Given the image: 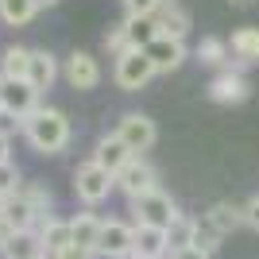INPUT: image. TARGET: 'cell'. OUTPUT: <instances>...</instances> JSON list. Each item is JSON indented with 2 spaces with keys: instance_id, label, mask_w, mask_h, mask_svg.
Here are the masks:
<instances>
[{
  "instance_id": "1",
  "label": "cell",
  "mask_w": 259,
  "mask_h": 259,
  "mask_svg": "<svg viewBox=\"0 0 259 259\" xmlns=\"http://www.w3.org/2000/svg\"><path fill=\"white\" fill-rule=\"evenodd\" d=\"M20 132L39 155H58V151L70 147V120H66V112H58V108L39 105L31 116H23Z\"/></svg>"
},
{
  "instance_id": "2",
  "label": "cell",
  "mask_w": 259,
  "mask_h": 259,
  "mask_svg": "<svg viewBox=\"0 0 259 259\" xmlns=\"http://www.w3.org/2000/svg\"><path fill=\"white\" fill-rule=\"evenodd\" d=\"M116 190V174H108L101 162H81L74 170V194H77V201H85V205H101L108 194Z\"/></svg>"
},
{
  "instance_id": "3",
  "label": "cell",
  "mask_w": 259,
  "mask_h": 259,
  "mask_svg": "<svg viewBox=\"0 0 259 259\" xmlns=\"http://www.w3.org/2000/svg\"><path fill=\"white\" fill-rule=\"evenodd\" d=\"M39 97H43V93H39L27 77H4L0 74V112L23 120L39 108Z\"/></svg>"
},
{
  "instance_id": "4",
  "label": "cell",
  "mask_w": 259,
  "mask_h": 259,
  "mask_svg": "<svg viewBox=\"0 0 259 259\" xmlns=\"http://www.w3.org/2000/svg\"><path fill=\"white\" fill-rule=\"evenodd\" d=\"M151 77H155V66H151V58H147V51H140V47L124 51L116 58V66H112V81H116L120 89H128V93H140Z\"/></svg>"
},
{
  "instance_id": "5",
  "label": "cell",
  "mask_w": 259,
  "mask_h": 259,
  "mask_svg": "<svg viewBox=\"0 0 259 259\" xmlns=\"http://www.w3.org/2000/svg\"><path fill=\"white\" fill-rule=\"evenodd\" d=\"M205 93H209L213 105H244V101L251 97V81L244 77L240 66H225V70H217V74L209 77Z\"/></svg>"
},
{
  "instance_id": "6",
  "label": "cell",
  "mask_w": 259,
  "mask_h": 259,
  "mask_svg": "<svg viewBox=\"0 0 259 259\" xmlns=\"http://www.w3.org/2000/svg\"><path fill=\"white\" fill-rule=\"evenodd\" d=\"M132 217H136V225L170 228V225H174V217H178V205H174V197H170V194L151 190V194H143V197H132Z\"/></svg>"
},
{
  "instance_id": "7",
  "label": "cell",
  "mask_w": 259,
  "mask_h": 259,
  "mask_svg": "<svg viewBox=\"0 0 259 259\" xmlns=\"http://www.w3.org/2000/svg\"><path fill=\"white\" fill-rule=\"evenodd\" d=\"M116 190L124 197H143V194H151V190H159V174H155V166L143 155H132L124 166H120V174H116Z\"/></svg>"
},
{
  "instance_id": "8",
  "label": "cell",
  "mask_w": 259,
  "mask_h": 259,
  "mask_svg": "<svg viewBox=\"0 0 259 259\" xmlns=\"http://www.w3.org/2000/svg\"><path fill=\"white\" fill-rule=\"evenodd\" d=\"M116 136L132 147V155H143V151H151V147H155L159 128H155V120L143 116V112H124V116L116 120Z\"/></svg>"
},
{
  "instance_id": "9",
  "label": "cell",
  "mask_w": 259,
  "mask_h": 259,
  "mask_svg": "<svg viewBox=\"0 0 259 259\" xmlns=\"http://www.w3.org/2000/svg\"><path fill=\"white\" fill-rule=\"evenodd\" d=\"M132 244H136V225H124V221H105V228H101V244H97V255H105V259H132Z\"/></svg>"
},
{
  "instance_id": "10",
  "label": "cell",
  "mask_w": 259,
  "mask_h": 259,
  "mask_svg": "<svg viewBox=\"0 0 259 259\" xmlns=\"http://www.w3.org/2000/svg\"><path fill=\"white\" fill-rule=\"evenodd\" d=\"M143 51L151 58L155 74H170V70H178L186 62V39H174V35H155Z\"/></svg>"
},
{
  "instance_id": "11",
  "label": "cell",
  "mask_w": 259,
  "mask_h": 259,
  "mask_svg": "<svg viewBox=\"0 0 259 259\" xmlns=\"http://www.w3.org/2000/svg\"><path fill=\"white\" fill-rule=\"evenodd\" d=\"M62 77L74 89H97L101 85V62L89 51H74L66 58V66H62Z\"/></svg>"
},
{
  "instance_id": "12",
  "label": "cell",
  "mask_w": 259,
  "mask_h": 259,
  "mask_svg": "<svg viewBox=\"0 0 259 259\" xmlns=\"http://www.w3.org/2000/svg\"><path fill=\"white\" fill-rule=\"evenodd\" d=\"M166 255H170V240H166V228L136 225V244H132V259H166Z\"/></svg>"
},
{
  "instance_id": "13",
  "label": "cell",
  "mask_w": 259,
  "mask_h": 259,
  "mask_svg": "<svg viewBox=\"0 0 259 259\" xmlns=\"http://www.w3.org/2000/svg\"><path fill=\"white\" fill-rule=\"evenodd\" d=\"M151 20H155V27H159V35H174V39H186V35H190V12H182L178 0H162Z\"/></svg>"
},
{
  "instance_id": "14",
  "label": "cell",
  "mask_w": 259,
  "mask_h": 259,
  "mask_svg": "<svg viewBox=\"0 0 259 259\" xmlns=\"http://www.w3.org/2000/svg\"><path fill=\"white\" fill-rule=\"evenodd\" d=\"M39 232V244H43L47 255H62L66 248H74V232H70V221H58V217H47L43 225L35 228Z\"/></svg>"
},
{
  "instance_id": "15",
  "label": "cell",
  "mask_w": 259,
  "mask_h": 259,
  "mask_svg": "<svg viewBox=\"0 0 259 259\" xmlns=\"http://www.w3.org/2000/svg\"><path fill=\"white\" fill-rule=\"evenodd\" d=\"M128 159H132V147L120 140L116 132H112V136H101L97 147H93V162H101L108 174H120V166H124Z\"/></svg>"
},
{
  "instance_id": "16",
  "label": "cell",
  "mask_w": 259,
  "mask_h": 259,
  "mask_svg": "<svg viewBox=\"0 0 259 259\" xmlns=\"http://www.w3.org/2000/svg\"><path fill=\"white\" fill-rule=\"evenodd\" d=\"M205 225L213 228L217 236H232L244 225V205H236V201H213L205 213Z\"/></svg>"
},
{
  "instance_id": "17",
  "label": "cell",
  "mask_w": 259,
  "mask_h": 259,
  "mask_svg": "<svg viewBox=\"0 0 259 259\" xmlns=\"http://www.w3.org/2000/svg\"><path fill=\"white\" fill-rule=\"evenodd\" d=\"M228 51L236 66H259V27H236L228 35Z\"/></svg>"
},
{
  "instance_id": "18",
  "label": "cell",
  "mask_w": 259,
  "mask_h": 259,
  "mask_svg": "<svg viewBox=\"0 0 259 259\" xmlns=\"http://www.w3.org/2000/svg\"><path fill=\"white\" fill-rule=\"evenodd\" d=\"M58 58H54L51 51H31V66H27V81H31L39 93H47V89L58 81Z\"/></svg>"
},
{
  "instance_id": "19",
  "label": "cell",
  "mask_w": 259,
  "mask_h": 259,
  "mask_svg": "<svg viewBox=\"0 0 259 259\" xmlns=\"http://www.w3.org/2000/svg\"><path fill=\"white\" fill-rule=\"evenodd\" d=\"M0 217H4V221H8L16 232H23V228H39V213L27 205V197H23L20 190L4 197V209H0Z\"/></svg>"
},
{
  "instance_id": "20",
  "label": "cell",
  "mask_w": 259,
  "mask_h": 259,
  "mask_svg": "<svg viewBox=\"0 0 259 259\" xmlns=\"http://www.w3.org/2000/svg\"><path fill=\"white\" fill-rule=\"evenodd\" d=\"M101 228H105V221H101L97 213H77L74 221H70L74 244L85 248V251H93V255H97V244H101Z\"/></svg>"
},
{
  "instance_id": "21",
  "label": "cell",
  "mask_w": 259,
  "mask_h": 259,
  "mask_svg": "<svg viewBox=\"0 0 259 259\" xmlns=\"http://www.w3.org/2000/svg\"><path fill=\"white\" fill-rule=\"evenodd\" d=\"M194 54H197V62L213 66V70H225V66H232V62H228V58H232V51H228V39H217V35H205V39L194 47Z\"/></svg>"
},
{
  "instance_id": "22",
  "label": "cell",
  "mask_w": 259,
  "mask_h": 259,
  "mask_svg": "<svg viewBox=\"0 0 259 259\" xmlns=\"http://www.w3.org/2000/svg\"><path fill=\"white\" fill-rule=\"evenodd\" d=\"M197 232H201V221H194V217H186V213H178V217H174V225L166 228V240H170V251L194 248V244H197Z\"/></svg>"
},
{
  "instance_id": "23",
  "label": "cell",
  "mask_w": 259,
  "mask_h": 259,
  "mask_svg": "<svg viewBox=\"0 0 259 259\" xmlns=\"http://www.w3.org/2000/svg\"><path fill=\"white\" fill-rule=\"evenodd\" d=\"M43 251V244H39V232L35 228H23V232H16V236L8 240V248L0 251L4 259H31Z\"/></svg>"
},
{
  "instance_id": "24",
  "label": "cell",
  "mask_w": 259,
  "mask_h": 259,
  "mask_svg": "<svg viewBox=\"0 0 259 259\" xmlns=\"http://www.w3.org/2000/svg\"><path fill=\"white\" fill-rule=\"evenodd\" d=\"M35 12H39L35 0H0V20L8 27H27L35 20Z\"/></svg>"
},
{
  "instance_id": "25",
  "label": "cell",
  "mask_w": 259,
  "mask_h": 259,
  "mask_svg": "<svg viewBox=\"0 0 259 259\" xmlns=\"http://www.w3.org/2000/svg\"><path fill=\"white\" fill-rule=\"evenodd\" d=\"M27 66H31V51L27 47H8L4 58H0V74L4 77H27Z\"/></svg>"
},
{
  "instance_id": "26",
  "label": "cell",
  "mask_w": 259,
  "mask_h": 259,
  "mask_svg": "<svg viewBox=\"0 0 259 259\" xmlns=\"http://www.w3.org/2000/svg\"><path fill=\"white\" fill-rule=\"evenodd\" d=\"M20 194L27 197V205L39 213V225H43L47 217H51V190L43 182H20Z\"/></svg>"
},
{
  "instance_id": "27",
  "label": "cell",
  "mask_w": 259,
  "mask_h": 259,
  "mask_svg": "<svg viewBox=\"0 0 259 259\" xmlns=\"http://www.w3.org/2000/svg\"><path fill=\"white\" fill-rule=\"evenodd\" d=\"M124 27H128V35H132V47H147L155 39V35H159V27H155V20L151 16H128V20H124Z\"/></svg>"
},
{
  "instance_id": "28",
  "label": "cell",
  "mask_w": 259,
  "mask_h": 259,
  "mask_svg": "<svg viewBox=\"0 0 259 259\" xmlns=\"http://www.w3.org/2000/svg\"><path fill=\"white\" fill-rule=\"evenodd\" d=\"M105 51L112 54V58H120L124 51H132V35H128V27H124V23H116V27L105 35Z\"/></svg>"
},
{
  "instance_id": "29",
  "label": "cell",
  "mask_w": 259,
  "mask_h": 259,
  "mask_svg": "<svg viewBox=\"0 0 259 259\" xmlns=\"http://www.w3.org/2000/svg\"><path fill=\"white\" fill-rule=\"evenodd\" d=\"M20 166H16V162H0V194H16V190H20Z\"/></svg>"
},
{
  "instance_id": "30",
  "label": "cell",
  "mask_w": 259,
  "mask_h": 259,
  "mask_svg": "<svg viewBox=\"0 0 259 259\" xmlns=\"http://www.w3.org/2000/svg\"><path fill=\"white\" fill-rule=\"evenodd\" d=\"M124 4V16H155L162 0H120Z\"/></svg>"
},
{
  "instance_id": "31",
  "label": "cell",
  "mask_w": 259,
  "mask_h": 259,
  "mask_svg": "<svg viewBox=\"0 0 259 259\" xmlns=\"http://www.w3.org/2000/svg\"><path fill=\"white\" fill-rule=\"evenodd\" d=\"M244 225H248L251 232H259V194L244 201Z\"/></svg>"
},
{
  "instance_id": "32",
  "label": "cell",
  "mask_w": 259,
  "mask_h": 259,
  "mask_svg": "<svg viewBox=\"0 0 259 259\" xmlns=\"http://www.w3.org/2000/svg\"><path fill=\"white\" fill-rule=\"evenodd\" d=\"M213 251H205L201 244H194V248H182V251H170L166 259H209Z\"/></svg>"
},
{
  "instance_id": "33",
  "label": "cell",
  "mask_w": 259,
  "mask_h": 259,
  "mask_svg": "<svg viewBox=\"0 0 259 259\" xmlns=\"http://www.w3.org/2000/svg\"><path fill=\"white\" fill-rule=\"evenodd\" d=\"M12 236H16V228H12L8 221H4V217H0V251L8 248V240H12Z\"/></svg>"
},
{
  "instance_id": "34",
  "label": "cell",
  "mask_w": 259,
  "mask_h": 259,
  "mask_svg": "<svg viewBox=\"0 0 259 259\" xmlns=\"http://www.w3.org/2000/svg\"><path fill=\"white\" fill-rule=\"evenodd\" d=\"M8 147H12V136H4V132H0V162H8V159H12Z\"/></svg>"
},
{
  "instance_id": "35",
  "label": "cell",
  "mask_w": 259,
  "mask_h": 259,
  "mask_svg": "<svg viewBox=\"0 0 259 259\" xmlns=\"http://www.w3.org/2000/svg\"><path fill=\"white\" fill-rule=\"evenodd\" d=\"M228 4H232V8H255L259 0H228Z\"/></svg>"
},
{
  "instance_id": "36",
  "label": "cell",
  "mask_w": 259,
  "mask_h": 259,
  "mask_svg": "<svg viewBox=\"0 0 259 259\" xmlns=\"http://www.w3.org/2000/svg\"><path fill=\"white\" fill-rule=\"evenodd\" d=\"M35 4H39V8H54V4H58V0H35Z\"/></svg>"
},
{
  "instance_id": "37",
  "label": "cell",
  "mask_w": 259,
  "mask_h": 259,
  "mask_svg": "<svg viewBox=\"0 0 259 259\" xmlns=\"http://www.w3.org/2000/svg\"><path fill=\"white\" fill-rule=\"evenodd\" d=\"M31 259H51V255H47V251H39V255H31Z\"/></svg>"
}]
</instances>
